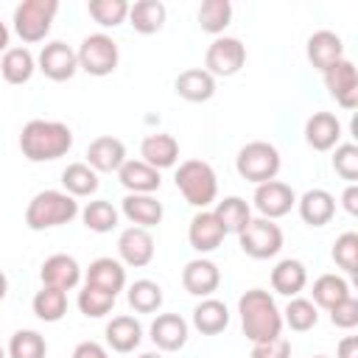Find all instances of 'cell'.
<instances>
[{"label":"cell","mask_w":358,"mask_h":358,"mask_svg":"<svg viewBox=\"0 0 358 358\" xmlns=\"http://www.w3.org/2000/svg\"><path fill=\"white\" fill-rule=\"evenodd\" d=\"M73 148V131L62 120L34 117L20 131V151L28 162H53Z\"/></svg>","instance_id":"cell-1"},{"label":"cell","mask_w":358,"mask_h":358,"mask_svg":"<svg viewBox=\"0 0 358 358\" xmlns=\"http://www.w3.org/2000/svg\"><path fill=\"white\" fill-rule=\"evenodd\" d=\"M238 313H241V327L243 336L252 344L260 341H271L277 336H282V313L274 302V296L263 288H249L241 299H238Z\"/></svg>","instance_id":"cell-2"},{"label":"cell","mask_w":358,"mask_h":358,"mask_svg":"<svg viewBox=\"0 0 358 358\" xmlns=\"http://www.w3.org/2000/svg\"><path fill=\"white\" fill-rule=\"evenodd\" d=\"M81 213L78 201L64 190H42L25 207V224L34 232H45L62 224H70Z\"/></svg>","instance_id":"cell-3"},{"label":"cell","mask_w":358,"mask_h":358,"mask_svg":"<svg viewBox=\"0 0 358 358\" xmlns=\"http://www.w3.org/2000/svg\"><path fill=\"white\" fill-rule=\"evenodd\" d=\"M173 182H176V190L185 196V201L199 210H207L218 196V176L213 165L204 159H185L176 168Z\"/></svg>","instance_id":"cell-4"},{"label":"cell","mask_w":358,"mask_h":358,"mask_svg":"<svg viewBox=\"0 0 358 358\" xmlns=\"http://www.w3.org/2000/svg\"><path fill=\"white\" fill-rule=\"evenodd\" d=\"M280 165H282L280 151H277L271 143H266V140H252V143H246V145L238 151V157H235L238 173H241L246 182H252V185H263V182L277 179Z\"/></svg>","instance_id":"cell-5"},{"label":"cell","mask_w":358,"mask_h":358,"mask_svg":"<svg viewBox=\"0 0 358 358\" xmlns=\"http://www.w3.org/2000/svg\"><path fill=\"white\" fill-rule=\"evenodd\" d=\"M59 0H22L14 8V31L22 42H42L50 34Z\"/></svg>","instance_id":"cell-6"},{"label":"cell","mask_w":358,"mask_h":358,"mask_svg":"<svg viewBox=\"0 0 358 358\" xmlns=\"http://www.w3.org/2000/svg\"><path fill=\"white\" fill-rule=\"evenodd\" d=\"M78 70L95 76V78H103V76H112L117 62H120V50H117V42L106 34H90L81 39L78 50Z\"/></svg>","instance_id":"cell-7"},{"label":"cell","mask_w":358,"mask_h":358,"mask_svg":"<svg viewBox=\"0 0 358 358\" xmlns=\"http://www.w3.org/2000/svg\"><path fill=\"white\" fill-rule=\"evenodd\" d=\"M241 252L255 260H268L282 249V229L268 218H252L238 232Z\"/></svg>","instance_id":"cell-8"},{"label":"cell","mask_w":358,"mask_h":358,"mask_svg":"<svg viewBox=\"0 0 358 358\" xmlns=\"http://www.w3.org/2000/svg\"><path fill=\"white\" fill-rule=\"evenodd\" d=\"M246 64V45L238 36H215L204 53V70L213 78H229Z\"/></svg>","instance_id":"cell-9"},{"label":"cell","mask_w":358,"mask_h":358,"mask_svg":"<svg viewBox=\"0 0 358 358\" xmlns=\"http://www.w3.org/2000/svg\"><path fill=\"white\" fill-rule=\"evenodd\" d=\"M322 78H324V87H327L330 98H336V103L341 109L352 112L358 106V70L347 56L341 62H336L327 73H322Z\"/></svg>","instance_id":"cell-10"},{"label":"cell","mask_w":358,"mask_h":358,"mask_svg":"<svg viewBox=\"0 0 358 358\" xmlns=\"http://www.w3.org/2000/svg\"><path fill=\"white\" fill-rule=\"evenodd\" d=\"M294 204H296V193L291 185H285L280 179L255 185V207H257L260 218H268V221L282 218L291 213Z\"/></svg>","instance_id":"cell-11"},{"label":"cell","mask_w":358,"mask_h":358,"mask_svg":"<svg viewBox=\"0 0 358 358\" xmlns=\"http://www.w3.org/2000/svg\"><path fill=\"white\" fill-rule=\"evenodd\" d=\"M36 67L45 73V78L50 81H70L76 73H78V56L76 50L67 45V42H48L42 50H39V59H36Z\"/></svg>","instance_id":"cell-12"},{"label":"cell","mask_w":358,"mask_h":358,"mask_svg":"<svg viewBox=\"0 0 358 358\" xmlns=\"http://www.w3.org/2000/svg\"><path fill=\"white\" fill-rule=\"evenodd\" d=\"M305 53H308V62L319 70V73H327L336 62L344 59V42L336 31H313L308 36V45H305Z\"/></svg>","instance_id":"cell-13"},{"label":"cell","mask_w":358,"mask_h":358,"mask_svg":"<svg viewBox=\"0 0 358 358\" xmlns=\"http://www.w3.org/2000/svg\"><path fill=\"white\" fill-rule=\"evenodd\" d=\"M123 162H126V145L112 134H101L87 145V165L95 173H112V171L117 173Z\"/></svg>","instance_id":"cell-14"},{"label":"cell","mask_w":358,"mask_h":358,"mask_svg":"<svg viewBox=\"0 0 358 358\" xmlns=\"http://www.w3.org/2000/svg\"><path fill=\"white\" fill-rule=\"evenodd\" d=\"M224 238H227V229L221 227V221L215 218L213 210H199V213L190 218L187 241H190V246H193L196 252H201V255L215 252Z\"/></svg>","instance_id":"cell-15"},{"label":"cell","mask_w":358,"mask_h":358,"mask_svg":"<svg viewBox=\"0 0 358 358\" xmlns=\"http://www.w3.org/2000/svg\"><path fill=\"white\" fill-rule=\"evenodd\" d=\"M117 255L126 266H134V268H143L154 260V238L148 229L143 227H129L120 232L117 238Z\"/></svg>","instance_id":"cell-16"},{"label":"cell","mask_w":358,"mask_h":358,"mask_svg":"<svg viewBox=\"0 0 358 358\" xmlns=\"http://www.w3.org/2000/svg\"><path fill=\"white\" fill-rule=\"evenodd\" d=\"M182 285H185L187 294L207 299L213 291H218V285H221V271H218V266H215L213 260L196 257V260L185 263V268H182Z\"/></svg>","instance_id":"cell-17"},{"label":"cell","mask_w":358,"mask_h":358,"mask_svg":"<svg viewBox=\"0 0 358 358\" xmlns=\"http://www.w3.org/2000/svg\"><path fill=\"white\" fill-rule=\"evenodd\" d=\"M148 336H151V341H154L157 350L176 352V350H182L187 344V322L179 313H159L151 322Z\"/></svg>","instance_id":"cell-18"},{"label":"cell","mask_w":358,"mask_h":358,"mask_svg":"<svg viewBox=\"0 0 358 358\" xmlns=\"http://www.w3.org/2000/svg\"><path fill=\"white\" fill-rule=\"evenodd\" d=\"M305 143L313 151H330L341 143V120L333 112H313L305 120Z\"/></svg>","instance_id":"cell-19"},{"label":"cell","mask_w":358,"mask_h":358,"mask_svg":"<svg viewBox=\"0 0 358 358\" xmlns=\"http://www.w3.org/2000/svg\"><path fill=\"white\" fill-rule=\"evenodd\" d=\"M296 210L308 227H324L336 215V199L324 187H310L296 199Z\"/></svg>","instance_id":"cell-20"},{"label":"cell","mask_w":358,"mask_h":358,"mask_svg":"<svg viewBox=\"0 0 358 358\" xmlns=\"http://www.w3.org/2000/svg\"><path fill=\"white\" fill-rule=\"evenodd\" d=\"M39 277H42V285H50V288H59V291H70L81 282V266L73 255H50L42 268H39Z\"/></svg>","instance_id":"cell-21"},{"label":"cell","mask_w":358,"mask_h":358,"mask_svg":"<svg viewBox=\"0 0 358 358\" xmlns=\"http://www.w3.org/2000/svg\"><path fill=\"white\" fill-rule=\"evenodd\" d=\"M140 157L145 165L162 171V168H173L179 159V143L173 134L157 131V134H145L140 143Z\"/></svg>","instance_id":"cell-22"},{"label":"cell","mask_w":358,"mask_h":358,"mask_svg":"<svg viewBox=\"0 0 358 358\" xmlns=\"http://www.w3.org/2000/svg\"><path fill=\"white\" fill-rule=\"evenodd\" d=\"M84 285H92V288H101V291L117 296L126 288V268L115 257H95L87 268V282Z\"/></svg>","instance_id":"cell-23"},{"label":"cell","mask_w":358,"mask_h":358,"mask_svg":"<svg viewBox=\"0 0 358 358\" xmlns=\"http://www.w3.org/2000/svg\"><path fill=\"white\" fill-rule=\"evenodd\" d=\"M120 213L134 224V227H157L162 221V201L154 199V193H126L120 201Z\"/></svg>","instance_id":"cell-24"},{"label":"cell","mask_w":358,"mask_h":358,"mask_svg":"<svg viewBox=\"0 0 358 358\" xmlns=\"http://www.w3.org/2000/svg\"><path fill=\"white\" fill-rule=\"evenodd\" d=\"M173 90L179 98H185L190 103H204L215 95V78L204 67H190V70H182L176 76Z\"/></svg>","instance_id":"cell-25"},{"label":"cell","mask_w":358,"mask_h":358,"mask_svg":"<svg viewBox=\"0 0 358 358\" xmlns=\"http://www.w3.org/2000/svg\"><path fill=\"white\" fill-rule=\"evenodd\" d=\"M117 179H120V185L129 193H154L162 185L159 171L151 168V165H145L143 159H126L120 165V171H117Z\"/></svg>","instance_id":"cell-26"},{"label":"cell","mask_w":358,"mask_h":358,"mask_svg":"<svg viewBox=\"0 0 358 358\" xmlns=\"http://www.w3.org/2000/svg\"><path fill=\"white\" fill-rule=\"evenodd\" d=\"M308 285V268L296 257H285L271 268V288L282 296H299V291Z\"/></svg>","instance_id":"cell-27"},{"label":"cell","mask_w":358,"mask_h":358,"mask_svg":"<svg viewBox=\"0 0 358 358\" xmlns=\"http://www.w3.org/2000/svg\"><path fill=\"white\" fill-rule=\"evenodd\" d=\"M106 344L115 350V352H134L143 341V327L134 316H115L109 324H106Z\"/></svg>","instance_id":"cell-28"},{"label":"cell","mask_w":358,"mask_h":358,"mask_svg":"<svg viewBox=\"0 0 358 358\" xmlns=\"http://www.w3.org/2000/svg\"><path fill=\"white\" fill-rule=\"evenodd\" d=\"M165 17H168V8L162 0H137L134 6H129V25L137 31V34H157L162 25H165Z\"/></svg>","instance_id":"cell-29"},{"label":"cell","mask_w":358,"mask_h":358,"mask_svg":"<svg viewBox=\"0 0 358 358\" xmlns=\"http://www.w3.org/2000/svg\"><path fill=\"white\" fill-rule=\"evenodd\" d=\"M227 324H229V310L221 299L207 296L193 308V327L201 336H218L221 330H227Z\"/></svg>","instance_id":"cell-30"},{"label":"cell","mask_w":358,"mask_h":358,"mask_svg":"<svg viewBox=\"0 0 358 358\" xmlns=\"http://www.w3.org/2000/svg\"><path fill=\"white\" fill-rule=\"evenodd\" d=\"M36 70V59L28 48H8L0 56V76L8 84H28Z\"/></svg>","instance_id":"cell-31"},{"label":"cell","mask_w":358,"mask_h":358,"mask_svg":"<svg viewBox=\"0 0 358 358\" xmlns=\"http://www.w3.org/2000/svg\"><path fill=\"white\" fill-rule=\"evenodd\" d=\"M62 185H64V193H70L73 199H84V196H92L101 182L87 162H70L62 171Z\"/></svg>","instance_id":"cell-32"},{"label":"cell","mask_w":358,"mask_h":358,"mask_svg":"<svg viewBox=\"0 0 358 358\" xmlns=\"http://www.w3.org/2000/svg\"><path fill=\"white\" fill-rule=\"evenodd\" d=\"M31 308L36 313V319L42 322H59L64 313H67V291H59V288H50V285H42L34 299H31Z\"/></svg>","instance_id":"cell-33"},{"label":"cell","mask_w":358,"mask_h":358,"mask_svg":"<svg viewBox=\"0 0 358 358\" xmlns=\"http://www.w3.org/2000/svg\"><path fill=\"white\" fill-rule=\"evenodd\" d=\"M215 218L221 221V227L227 229V235L229 232H241L249 221H252V207L246 204V199H241V196H227L224 201H218L215 204Z\"/></svg>","instance_id":"cell-34"},{"label":"cell","mask_w":358,"mask_h":358,"mask_svg":"<svg viewBox=\"0 0 358 358\" xmlns=\"http://www.w3.org/2000/svg\"><path fill=\"white\" fill-rule=\"evenodd\" d=\"M352 291H350V282L344 280V277H338V274H322V277H316V282H313V305L316 308H324V310H330L333 305H338L341 299H347Z\"/></svg>","instance_id":"cell-35"},{"label":"cell","mask_w":358,"mask_h":358,"mask_svg":"<svg viewBox=\"0 0 358 358\" xmlns=\"http://www.w3.org/2000/svg\"><path fill=\"white\" fill-rule=\"evenodd\" d=\"M78 215H81L84 227H87V229H92V232H98V235L112 232V229L117 227V218H120V213L112 207V201H103V199L90 201Z\"/></svg>","instance_id":"cell-36"},{"label":"cell","mask_w":358,"mask_h":358,"mask_svg":"<svg viewBox=\"0 0 358 358\" xmlns=\"http://www.w3.org/2000/svg\"><path fill=\"white\" fill-rule=\"evenodd\" d=\"M196 17H199L201 31L218 36V34H224V28L232 20V3L229 0H204L199 6V14Z\"/></svg>","instance_id":"cell-37"},{"label":"cell","mask_w":358,"mask_h":358,"mask_svg":"<svg viewBox=\"0 0 358 358\" xmlns=\"http://www.w3.org/2000/svg\"><path fill=\"white\" fill-rule=\"evenodd\" d=\"M129 305L137 310V313H154V310H159L162 308V288H159V282H154V280H134L131 285H129Z\"/></svg>","instance_id":"cell-38"},{"label":"cell","mask_w":358,"mask_h":358,"mask_svg":"<svg viewBox=\"0 0 358 358\" xmlns=\"http://www.w3.org/2000/svg\"><path fill=\"white\" fill-rule=\"evenodd\" d=\"M316 322H319V308L305 296H291V302L282 310V324H288L296 333H305L316 327Z\"/></svg>","instance_id":"cell-39"},{"label":"cell","mask_w":358,"mask_h":358,"mask_svg":"<svg viewBox=\"0 0 358 358\" xmlns=\"http://www.w3.org/2000/svg\"><path fill=\"white\" fill-rule=\"evenodd\" d=\"M115 299H117V296H112V294H106V291H101V288L84 285V288L78 291L76 305H78V310H81L87 319H103L106 313H112Z\"/></svg>","instance_id":"cell-40"},{"label":"cell","mask_w":358,"mask_h":358,"mask_svg":"<svg viewBox=\"0 0 358 358\" xmlns=\"http://www.w3.org/2000/svg\"><path fill=\"white\" fill-rule=\"evenodd\" d=\"M48 341L36 330H17L8 341V358H45Z\"/></svg>","instance_id":"cell-41"},{"label":"cell","mask_w":358,"mask_h":358,"mask_svg":"<svg viewBox=\"0 0 358 358\" xmlns=\"http://www.w3.org/2000/svg\"><path fill=\"white\" fill-rule=\"evenodd\" d=\"M87 11L101 28H117L129 17V3L126 0H90Z\"/></svg>","instance_id":"cell-42"},{"label":"cell","mask_w":358,"mask_h":358,"mask_svg":"<svg viewBox=\"0 0 358 358\" xmlns=\"http://www.w3.org/2000/svg\"><path fill=\"white\" fill-rule=\"evenodd\" d=\"M333 171L347 182H358V145L355 143H338L333 151Z\"/></svg>","instance_id":"cell-43"},{"label":"cell","mask_w":358,"mask_h":358,"mask_svg":"<svg viewBox=\"0 0 358 358\" xmlns=\"http://www.w3.org/2000/svg\"><path fill=\"white\" fill-rule=\"evenodd\" d=\"M333 260L347 274L358 271V232H341L333 243Z\"/></svg>","instance_id":"cell-44"},{"label":"cell","mask_w":358,"mask_h":358,"mask_svg":"<svg viewBox=\"0 0 358 358\" xmlns=\"http://www.w3.org/2000/svg\"><path fill=\"white\" fill-rule=\"evenodd\" d=\"M327 313H330V322H333L336 327H341V330H352V327L358 324V299L350 294L347 299H341L338 305H333Z\"/></svg>","instance_id":"cell-45"},{"label":"cell","mask_w":358,"mask_h":358,"mask_svg":"<svg viewBox=\"0 0 358 358\" xmlns=\"http://www.w3.org/2000/svg\"><path fill=\"white\" fill-rule=\"evenodd\" d=\"M249 358H291V341L285 336H277L271 341L252 344Z\"/></svg>","instance_id":"cell-46"},{"label":"cell","mask_w":358,"mask_h":358,"mask_svg":"<svg viewBox=\"0 0 358 358\" xmlns=\"http://www.w3.org/2000/svg\"><path fill=\"white\" fill-rule=\"evenodd\" d=\"M73 358H109V352L98 341H81V344H76Z\"/></svg>","instance_id":"cell-47"},{"label":"cell","mask_w":358,"mask_h":358,"mask_svg":"<svg viewBox=\"0 0 358 358\" xmlns=\"http://www.w3.org/2000/svg\"><path fill=\"white\" fill-rule=\"evenodd\" d=\"M341 207L350 213V215H358V185H347L344 193H341Z\"/></svg>","instance_id":"cell-48"},{"label":"cell","mask_w":358,"mask_h":358,"mask_svg":"<svg viewBox=\"0 0 358 358\" xmlns=\"http://www.w3.org/2000/svg\"><path fill=\"white\" fill-rule=\"evenodd\" d=\"M336 358H358V336H344L338 341Z\"/></svg>","instance_id":"cell-49"},{"label":"cell","mask_w":358,"mask_h":358,"mask_svg":"<svg viewBox=\"0 0 358 358\" xmlns=\"http://www.w3.org/2000/svg\"><path fill=\"white\" fill-rule=\"evenodd\" d=\"M8 50V28H6V22H0V53H6Z\"/></svg>","instance_id":"cell-50"},{"label":"cell","mask_w":358,"mask_h":358,"mask_svg":"<svg viewBox=\"0 0 358 358\" xmlns=\"http://www.w3.org/2000/svg\"><path fill=\"white\" fill-rule=\"evenodd\" d=\"M6 291H8V277L0 271V302H3V296H6Z\"/></svg>","instance_id":"cell-51"},{"label":"cell","mask_w":358,"mask_h":358,"mask_svg":"<svg viewBox=\"0 0 358 358\" xmlns=\"http://www.w3.org/2000/svg\"><path fill=\"white\" fill-rule=\"evenodd\" d=\"M137 358H162L159 352H143V355H137Z\"/></svg>","instance_id":"cell-52"},{"label":"cell","mask_w":358,"mask_h":358,"mask_svg":"<svg viewBox=\"0 0 358 358\" xmlns=\"http://www.w3.org/2000/svg\"><path fill=\"white\" fill-rule=\"evenodd\" d=\"M0 358H6V350H3V347H0Z\"/></svg>","instance_id":"cell-53"},{"label":"cell","mask_w":358,"mask_h":358,"mask_svg":"<svg viewBox=\"0 0 358 358\" xmlns=\"http://www.w3.org/2000/svg\"><path fill=\"white\" fill-rule=\"evenodd\" d=\"M316 358H327V355H316Z\"/></svg>","instance_id":"cell-54"}]
</instances>
